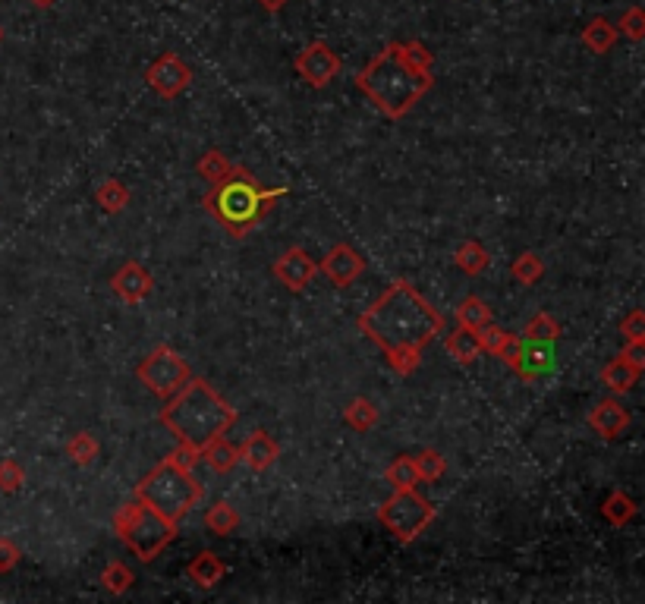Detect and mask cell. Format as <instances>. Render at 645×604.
I'll return each instance as SVG.
<instances>
[{"label": "cell", "mask_w": 645, "mask_h": 604, "mask_svg": "<svg viewBox=\"0 0 645 604\" xmlns=\"http://www.w3.org/2000/svg\"><path fill=\"white\" fill-rule=\"evenodd\" d=\"M359 331L372 343H378L391 369L406 378L422 365V353L428 343L444 331V315L410 280H394L359 315Z\"/></svg>", "instance_id": "cell-1"}, {"label": "cell", "mask_w": 645, "mask_h": 604, "mask_svg": "<svg viewBox=\"0 0 645 604\" xmlns=\"http://www.w3.org/2000/svg\"><path fill=\"white\" fill-rule=\"evenodd\" d=\"M432 67L435 54L422 41H391L356 73V85L384 117L400 120L432 92Z\"/></svg>", "instance_id": "cell-2"}, {"label": "cell", "mask_w": 645, "mask_h": 604, "mask_svg": "<svg viewBox=\"0 0 645 604\" xmlns=\"http://www.w3.org/2000/svg\"><path fill=\"white\" fill-rule=\"evenodd\" d=\"M158 422L170 435H177V441L202 450L208 441L221 438L236 422V409L205 378L189 375V381L161 409Z\"/></svg>", "instance_id": "cell-3"}, {"label": "cell", "mask_w": 645, "mask_h": 604, "mask_svg": "<svg viewBox=\"0 0 645 604\" xmlns=\"http://www.w3.org/2000/svg\"><path fill=\"white\" fill-rule=\"evenodd\" d=\"M284 196H287L284 186L262 189L246 167H230L224 180L211 183V192L205 196V211L230 236H246L271 211V205Z\"/></svg>", "instance_id": "cell-4"}, {"label": "cell", "mask_w": 645, "mask_h": 604, "mask_svg": "<svg viewBox=\"0 0 645 604\" xmlns=\"http://www.w3.org/2000/svg\"><path fill=\"white\" fill-rule=\"evenodd\" d=\"M136 501L158 510L170 523H180L202 501V482L192 472L164 460L136 485Z\"/></svg>", "instance_id": "cell-5"}, {"label": "cell", "mask_w": 645, "mask_h": 604, "mask_svg": "<svg viewBox=\"0 0 645 604\" xmlns=\"http://www.w3.org/2000/svg\"><path fill=\"white\" fill-rule=\"evenodd\" d=\"M114 532L139 560H155L177 538V523L142 501L123 504L114 516Z\"/></svg>", "instance_id": "cell-6"}, {"label": "cell", "mask_w": 645, "mask_h": 604, "mask_svg": "<svg viewBox=\"0 0 645 604\" xmlns=\"http://www.w3.org/2000/svg\"><path fill=\"white\" fill-rule=\"evenodd\" d=\"M435 516H438L435 504L422 498V494H416L413 488H397L391 498L378 507V523L403 545L413 542L416 535H422Z\"/></svg>", "instance_id": "cell-7"}, {"label": "cell", "mask_w": 645, "mask_h": 604, "mask_svg": "<svg viewBox=\"0 0 645 604\" xmlns=\"http://www.w3.org/2000/svg\"><path fill=\"white\" fill-rule=\"evenodd\" d=\"M189 365L186 359L177 353V350H170V347H155L152 353H148L142 359V365L136 369V378L152 391L155 397H174L180 387L189 381Z\"/></svg>", "instance_id": "cell-8"}, {"label": "cell", "mask_w": 645, "mask_h": 604, "mask_svg": "<svg viewBox=\"0 0 645 604\" xmlns=\"http://www.w3.org/2000/svg\"><path fill=\"white\" fill-rule=\"evenodd\" d=\"M501 359L510 365V369L520 375L523 381H535L554 369L557 353H554V343L548 340H529V337H510V343L504 347Z\"/></svg>", "instance_id": "cell-9"}, {"label": "cell", "mask_w": 645, "mask_h": 604, "mask_svg": "<svg viewBox=\"0 0 645 604\" xmlns=\"http://www.w3.org/2000/svg\"><path fill=\"white\" fill-rule=\"evenodd\" d=\"M145 82H148V89H152L158 98H177L183 95L189 85H192V70H189V63L174 54V51H167L161 54L152 67L145 70Z\"/></svg>", "instance_id": "cell-10"}, {"label": "cell", "mask_w": 645, "mask_h": 604, "mask_svg": "<svg viewBox=\"0 0 645 604\" xmlns=\"http://www.w3.org/2000/svg\"><path fill=\"white\" fill-rule=\"evenodd\" d=\"M293 67H296L299 79H306L312 89H325V85H331L340 73V57L334 54L328 41H312V45H306L303 54L296 57Z\"/></svg>", "instance_id": "cell-11"}, {"label": "cell", "mask_w": 645, "mask_h": 604, "mask_svg": "<svg viewBox=\"0 0 645 604\" xmlns=\"http://www.w3.org/2000/svg\"><path fill=\"white\" fill-rule=\"evenodd\" d=\"M315 274H318V262H315V258H312L306 249H299V246L287 249V252L274 262V277L281 280V284H284L290 293L309 290V284H312Z\"/></svg>", "instance_id": "cell-12"}, {"label": "cell", "mask_w": 645, "mask_h": 604, "mask_svg": "<svg viewBox=\"0 0 645 604\" xmlns=\"http://www.w3.org/2000/svg\"><path fill=\"white\" fill-rule=\"evenodd\" d=\"M111 287H114V293L126 302V306H139L142 299L152 296L155 277H152V271H148L145 265L126 262V265H120V271L111 277Z\"/></svg>", "instance_id": "cell-13"}, {"label": "cell", "mask_w": 645, "mask_h": 604, "mask_svg": "<svg viewBox=\"0 0 645 604\" xmlns=\"http://www.w3.org/2000/svg\"><path fill=\"white\" fill-rule=\"evenodd\" d=\"M321 271H325V277L331 280L334 287H350L353 280L365 271V258L353 249V246H347V243H337L325 258H321V265H318Z\"/></svg>", "instance_id": "cell-14"}, {"label": "cell", "mask_w": 645, "mask_h": 604, "mask_svg": "<svg viewBox=\"0 0 645 604\" xmlns=\"http://www.w3.org/2000/svg\"><path fill=\"white\" fill-rule=\"evenodd\" d=\"M630 409L623 406L620 400H614V397H608V400H601V403H595V409L589 413V428L595 431L598 438H605V441H614V438H620L623 431L630 428Z\"/></svg>", "instance_id": "cell-15"}, {"label": "cell", "mask_w": 645, "mask_h": 604, "mask_svg": "<svg viewBox=\"0 0 645 604\" xmlns=\"http://www.w3.org/2000/svg\"><path fill=\"white\" fill-rule=\"evenodd\" d=\"M277 457H281V444H277L268 431H252V435L243 441V447H240V460L249 466V469H255V472H265L268 466H274L277 463Z\"/></svg>", "instance_id": "cell-16"}, {"label": "cell", "mask_w": 645, "mask_h": 604, "mask_svg": "<svg viewBox=\"0 0 645 604\" xmlns=\"http://www.w3.org/2000/svg\"><path fill=\"white\" fill-rule=\"evenodd\" d=\"M227 573V567H224V560L214 554V551H202V554H196L192 557V564L186 567V576H189V582H196L199 589H214L221 582V576Z\"/></svg>", "instance_id": "cell-17"}, {"label": "cell", "mask_w": 645, "mask_h": 604, "mask_svg": "<svg viewBox=\"0 0 645 604\" xmlns=\"http://www.w3.org/2000/svg\"><path fill=\"white\" fill-rule=\"evenodd\" d=\"M639 375L642 372H636L630 362H623L617 356V359H611L605 365V369H601V384H605L611 394H630L636 387V381H639Z\"/></svg>", "instance_id": "cell-18"}, {"label": "cell", "mask_w": 645, "mask_h": 604, "mask_svg": "<svg viewBox=\"0 0 645 604\" xmlns=\"http://www.w3.org/2000/svg\"><path fill=\"white\" fill-rule=\"evenodd\" d=\"M199 457L208 463V469H214V472H230L236 463H240V447H233L230 441H224V435L221 438H214V441H208L202 450H199Z\"/></svg>", "instance_id": "cell-19"}, {"label": "cell", "mask_w": 645, "mask_h": 604, "mask_svg": "<svg viewBox=\"0 0 645 604\" xmlns=\"http://www.w3.org/2000/svg\"><path fill=\"white\" fill-rule=\"evenodd\" d=\"M617 41V29L608 23L605 16H595L592 23L583 29V48L592 51V54H608Z\"/></svg>", "instance_id": "cell-20"}, {"label": "cell", "mask_w": 645, "mask_h": 604, "mask_svg": "<svg viewBox=\"0 0 645 604\" xmlns=\"http://www.w3.org/2000/svg\"><path fill=\"white\" fill-rule=\"evenodd\" d=\"M95 202L107 211V214H120L129 205V186L117 177H107L98 183L95 189Z\"/></svg>", "instance_id": "cell-21"}, {"label": "cell", "mask_w": 645, "mask_h": 604, "mask_svg": "<svg viewBox=\"0 0 645 604\" xmlns=\"http://www.w3.org/2000/svg\"><path fill=\"white\" fill-rule=\"evenodd\" d=\"M447 353L454 356L460 365L476 362V359L482 356V347H479V337H476V331H469V328H457L454 334H447Z\"/></svg>", "instance_id": "cell-22"}, {"label": "cell", "mask_w": 645, "mask_h": 604, "mask_svg": "<svg viewBox=\"0 0 645 604\" xmlns=\"http://www.w3.org/2000/svg\"><path fill=\"white\" fill-rule=\"evenodd\" d=\"M343 422L356 431H372L381 422V413L369 397H356V400H350L347 409H343Z\"/></svg>", "instance_id": "cell-23"}, {"label": "cell", "mask_w": 645, "mask_h": 604, "mask_svg": "<svg viewBox=\"0 0 645 604\" xmlns=\"http://www.w3.org/2000/svg\"><path fill=\"white\" fill-rule=\"evenodd\" d=\"M454 262H457V268H460L463 274L476 277V274H482V271L488 268L491 255L485 252V246H482V243L466 240V243H460V249H457V255H454Z\"/></svg>", "instance_id": "cell-24"}, {"label": "cell", "mask_w": 645, "mask_h": 604, "mask_svg": "<svg viewBox=\"0 0 645 604\" xmlns=\"http://www.w3.org/2000/svg\"><path fill=\"white\" fill-rule=\"evenodd\" d=\"M205 526H208V532H211V535L227 538V535H233V532H236V526H240V513H236L227 501H218L214 507H208V513H205Z\"/></svg>", "instance_id": "cell-25"}, {"label": "cell", "mask_w": 645, "mask_h": 604, "mask_svg": "<svg viewBox=\"0 0 645 604\" xmlns=\"http://www.w3.org/2000/svg\"><path fill=\"white\" fill-rule=\"evenodd\" d=\"M542 274H545V265H542V258L535 255V252H520V255L513 258V265H510V277L520 280L523 287L539 284Z\"/></svg>", "instance_id": "cell-26"}, {"label": "cell", "mask_w": 645, "mask_h": 604, "mask_svg": "<svg viewBox=\"0 0 645 604\" xmlns=\"http://www.w3.org/2000/svg\"><path fill=\"white\" fill-rule=\"evenodd\" d=\"M457 321H460V328L476 331V328H482V325H488V321H491V309L485 306V299L466 296L460 302V309H457Z\"/></svg>", "instance_id": "cell-27"}, {"label": "cell", "mask_w": 645, "mask_h": 604, "mask_svg": "<svg viewBox=\"0 0 645 604\" xmlns=\"http://www.w3.org/2000/svg\"><path fill=\"white\" fill-rule=\"evenodd\" d=\"M601 516H605L611 526H627L636 516V504H633V498H627V494L614 491V494H608L605 507H601Z\"/></svg>", "instance_id": "cell-28"}, {"label": "cell", "mask_w": 645, "mask_h": 604, "mask_svg": "<svg viewBox=\"0 0 645 604\" xmlns=\"http://www.w3.org/2000/svg\"><path fill=\"white\" fill-rule=\"evenodd\" d=\"M136 582V576H133V570H129L123 560H111L104 570H101V586L111 592V595H123V592H129V586Z\"/></svg>", "instance_id": "cell-29"}, {"label": "cell", "mask_w": 645, "mask_h": 604, "mask_svg": "<svg viewBox=\"0 0 645 604\" xmlns=\"http://www.w3.org/2000/svg\"><path fill=\"white\" fill-rule=\"evenodd\" d=\"M230 161H227V155L221 148H208L205 155L199 158V164H196V170H199V177L202 180H208V183H218V180H224L227 174H230Z\"/></svg>", "instance_id": "cell-30"}, {"label": "cell", "mask_w": 645, "mask_h": 604, "mask_svg": "<svg viewBox=\"0 0 645 604\" xmlns=\"http://www.w3.org/2000/svg\"><path fill=\"white\" fill-rule=\"evenodd\" d=\"M413 466L419 472V482H438L444 472H447V460L441 457L438 450H419L416 457H413Z\"/></svg>", "instance_id": "cell-31"}, {"label": "cell", "mask_w": 645, "mask_h": 604, "mask_svg": "<svg viewBox=\"0 0 645 604\" xmlns=\"http://www.w3.org/2000/svg\"><path fill=\"white\" fill-rule=\"evenodd\" d=\"M98 441L89 435V431H76V435L67 441V457L76 463V466H89L95 457H98Z\"/></svg>", "instance_id": "cell-32"}, {"label": "cell", "mask_w": 645, "mask_h": 604, "mask_svg": "<svg viewBox=\"0 0 645 604\" xmlns=\"http://www.w3.org/2000/svg\"><path fill=\"white\" fill-rule=\"evenodd\" d=\"M384 479H387V485H391L394 491H397V488H416V485H419V472H416V466H413V457L394 460L391 466H387Z\"/></svg>", "instance_id": "cell-33"}, {"label": "cell", "mask_w": 645, "mask_h": 604, "mask_svg": "<svg viewBox=\"0 0 645 604\" xmlns=\"http://www.w3.org/2000/svg\"><path fill=\"white\" fill-rule=\"evenodd\" d=\"M523 337H529V340H548V343H554L557 337H561V321H557L554 315H548V312H539L535 318H529V325H526Z\"/></svg>", "instance_id": "cell-34"}, {"label": "cell", "mask_w": 645, "mask_h": 604, "mask_svg": "<svg viewBox=\"0 0 645 604\" xmlns=\"http://www.w3.org/2000/svg\"><path fill=\"white\" fill-rule=\"evenodd\" d=\"M476 337H479L482 353H488V356H501L513 334H510V331H504V328H498V325H491V321H488V325L476 328Z\"/></svg>", "instance_id": "cell-35"}, {"label": "cell", "mask_w": 645, "mask_h": 604, "mask_svg": "<svg viewBox=\"0 0 645 604\" xmlns=\"http://www.w3.org/2000/svg\"><path fill=\"white\" fill-rule=\"evenodd\" d=\"M26 482V469L19 466L13 457H4L0 460V491L4 494H16L19 488H23Z\"/></svg>", "instance_id": "cell-36"}, {"label": "cell", "mask_w": 645, "mask_h": 604, "mask_svg": "<svg viewBox=\"0 0 645 604\" xmlns=\"http://www.w3.org/2000/svg\"><path fill=\"white\" fill-rule=\"evenodd\" d=\"M620 32L627 35L630 41H642L645 38V10L642 7H630L627 13L620 16Z\"/></svg>", "instance_id": "cell-37"}, {"label": "cell", "mask_w": 645, "mask_h": 604, "mask_svg": "<svg viewBox=\"0 0 645 604\" xmlns=\"http://www.w3.org/2000/svg\"><path fill=\"white\" fill-rule=\"evenodd\" d=\"M620 334L627 343H645V312L633 309L627 318L620 321Z\"/></svg>", "instance_id": "cell-38"}, {"label": "cell", "mask_w": 645, "mask_h": 604, "mask_svg": "<svg viewBox=\"0 0 645 604\" xmlns=\"http://www.w3.org/2000/svg\"><path fill=\"white\" fill-rule=\"evenodd\" d=\"M167 460L174 463V466H180V469H186V472H192L202 457H199V450H196V447H189V444H183V441H180V447H177L174 453H170Z\"/></svg>", "instance_id": "cell-39"}, {"label": "cell", "mask_w": 645, "mask_h": 604, "mask_svg": "<svg viewBox=\"0 0 645 604\" xmlns=\"http://www.w3.org/2000/svg\"><path fill=\"white\" fill-rule=\"evenodd\" d=\"M19 557H23V551L16 548V542H10V538H0V573L16 570Z\"/></svg>", "instance_id": "cell-40"}, {"label": "cell", "mask_w": 645, "mask_h": 604, "mask_svg": "<svg viewBox=\"0 0 645 604\" xmlns=\"http://www.w3.org/2000/svg\"><path fill=\"white\" fill-rule=\"evenodd\" d=\"M620 359L630 362L636 372H642L645 369V343H627V347L620 350Z\"/></svg>", "instance_id": "cell-41"}, {"label": "cell", "mask_w": 645, "mask_h": 604, "mask_svg": "<svg viewBox=\"0 0 645 604\" xmlns=\"http://www.w3.org/2000/svg\"><path fill=\"white\" fill-rule=\"evenodd\" d=\"M258 4H262V7H265L268 13H281V10H284V7L290 4V0H258Z\"/></svg>", "instance_id": "cell-42"}, {"label": "cell", "mask_w": 645, "mask_h": 604, "mask_svg": "<svg viewBox=\"0 0 645 604\" xmlns=\"http://www.w3.org/2000/svg\"><path fill=\"white\" fill-rule=\"evenodd\" d=\"M29 4H32V7H38V10H48V7H54V4H57V0H29Z\"/></svg>", "instance_id": "cell-43"}, {"label": "cell", "mask_w": 645, "mask_h": 604, "mask_svg": "<svg viewBox=\"0 0 645 604\" xmlns=\"http://www.w3.org/2000/svg\"><path fill=\"white\" fill-rule=\"evenodd\" d=\"M0 38H4V35H0Z\"/></svg>", "instance_id": "cell-44"}]
</instances>
